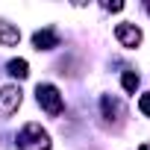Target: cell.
<instances>
[{
    "mask_svg": "<svg viewBox=\"0 0 150 150\" xmlns=\"http://www.w3.org/2000/svg\"><path fill=\"white\" fill-rule=\"evenodd\" d=\"M18 150H50V135L47 129H41V124H24L21 135H18Z\"/></svg>",
    "mask_w": 150,
    "mask_h": 150,
    "instance_id": "cell-1",
    "label": "cell"
},
{
    "mask_svg": "<svg viewBox=\"0 0 150 150\" xmlns=\"http://www.w3.org/2000/svg\"><path fill=\"white\" fill-rule=\"evenodd\" d=\"M35 100H38V106L47 112V115H62V109H65V100H62V94H59V88L56 86H50V83H38V88H35Z\"/></svg>",
    "mask_w": 150,
    "mask_h": 150,
    "instance_id": "cell-2",
    "label": "cell"
},
{
    "mask_svg": "<svg viewBox=\"0 0 150 150\" xmlns=\"http://www.w3.org/2000/svg\"><path fill=\"white\" fill-rule=\"evenodd\" d=\"M18 106H21V88L18 86H3L0 88V115L9 118V115L18 112Z\"/></svg>",
    "mask_w": 150,
    "mask_h": 150,
    "instance_id": "cell-3",
    "label": "cell"
},
{
    "mask_svg": "<svg viewBox=\"0 0 150 150\" xmlns=\"http://www.w3.org/2000/svg\"><path fill=\"white\" fill-rule=\"evenodd\" d=\"M115 38L124 44V47H138L141 44V30L135 24H118L115 27Z\"/></svg>",
    "mask_w": 150,
    "mask_h": 150,
    "instance_id": "cell-4",
    "label": "cell"
},
{
    "mask_svg": "<svg viewBox=\"0 0 150 150\" xmlns=\"http://www.w3.org/2000/svg\"><path fill=\"white\" fill-rule=\"evenodd\" d=\"M33 47L35 50H53V47H59V35L53 30H38L33 35Z\"/></svg>",
    "mask_w": 150,
    "mask_h": 150,
    "instance_id": "cell-5",
    "label": "cell"
},
{
    "mask_svg": "<svg viewBox=\"0 0 150 150\" xmlns=\"http://www.w3.org/2000/svg\"><path fill=\"white\" fill-rule=\"evenodd\" d=\"M18 41H21L18 27H12V24H0V44H3V47H15Z\"/></svg>",
    "mask_w": 150,
    "mask_h": 150,
    "instance_id": "cell-6",
    "label": "cell"
},
{
    "mask_svg": "<svg viewBox=\"0 0 150 150\" xmlns=\"http://www.w3.org/2000/svg\"><path fill=\"white\" fill-rule=\"evenodd\" d=\"M6 68H9V74H12V77H18V80H24L27 74H30V65H27V59H12Z\"/></svg>",
    "mask_w": 150,
    "mask_h": 150,
    "instance_id": "cell-7",
    "label": "cell"
},
{
    "mask_svg": "<svg viewBox=\"0 0 150 150\" xmlns=\"http://www.w3.org/2000/svg\"><path fill=\"white\" fill-rule=\"evenodd\" d=\"M121 86H124V91H135L138 88V74L135 71H124V77H121Z\"/></svg>",
    "mask_w": 150,
    "mask_h": 150,
    "instance_id": "cell-8",
    "label": "cell"
},
{
    "mask_svg": "<svg viewBox=\"0 0 150 150\" xmlns=\"http://www.w3.org/2000/svg\"><path fill=\"white\" fill-rule=\"evenodd\" d=\"M138 109H141V115H147V118H150V91L138 97Z\"/></svg>",
    "mask_w": 150,
    "mask_h": 150,
    "instance_id": "cell-9",
    "label": "cell"
},
{
    "mask_svg": "<svg viewBox=\"0 0 150 150\" xmlns=\"http://www.w3.org/2000/svg\"><path fill=\"white\" fill-rule=\"evenodd\" d=\"M103 9H106V12H121L124 3H103Z\"/></svg>",
    "mask_w": 150,
    "mask_h": 150,
    "instance_id": "cell-10",
    "label": "cell"
},
{
    "mask_svg": "<svg viewBox=\"0 0 150 150\" xmlns=\"http://www.w3.org/2000/svg\"><path fill=\"white\" fill-rule=\"evenodd\" d=\"M147 12H150V3H147Z\"/></svg>",
    "mask_w": 150,
    "mask_h": 150,
    "instance_id": "cell-11",
    "label": "cell"
}]
</instances>
